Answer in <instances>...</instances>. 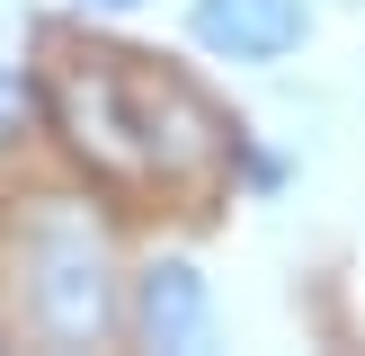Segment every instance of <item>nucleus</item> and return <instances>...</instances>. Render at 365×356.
I'll use <instances>...</instances> for the list:
<instances>
[{
	"mask_svg": "<svg viewBox=\"0 0 365 356\" xmlns=\"http://www.w3.org/2000/svg\"><path fill=\"white\" fill-rule=\"evenodd\" d=\"M53 125L107 178H196L223 160V116L187 71L125 45H71L45 80Z\"/></svg>",
	"mask_w": 365,
	"mask_h": 356,
	"instance_id": "1",
	"label": "nucleus"
},
{
	"mask_svg": "<svg viewBox=\"0 0 365 356\" xmlns=\"http://www.w3.org/2000/svg\"><path fill=\"white\" fill-rule=\"evenodd\" d=\"M18 276H27V320L53 347H98L107 330V241L89 214L45 205L18 231Z\"/></svg>",
	"mask_w": 365,
	"mask_h": 356,
	"instance_id": "2",
	"label": "nucleus"
},
{
	"mask_svg": "<svg viewBox=\"0 0 365 356\" xmlns=\"http://www.w3.org/2000/svg\"><path fill=\"white\" fill-rule=\"evenodd\" d=\"M303 36H312V0H187V45H205L214 63H241V71L303 53Z\"/></svg>",
	"mask_w": 365,
	"mask_h": 356,
	"instance_id": "3",
	"label": "nucleus"
},
{
	"mask_svg": "<svg viewBox=\"0 0 365 356\" xmlns=\"http://www.w3.org/2000/svg\"><path fill=\"white\" fill-rule=\"evenodd\" d=\"M134 330L152 338V347H170V356H196L214 338V285H205V267L196 258H152L134 276Z\"/></svg>",
	"mask_w": 365,
	"mask_h": 356,
	"instance_id": "4",
	"label": "nucleus"
},
{
	"mask_svg": "<svg viewBox=\"0 0 365 356\" xmlns=\"http://www.w3.org/2000/svg\"><path fill=\"white\" fill-rule=\"evenodd\" d=\"M36 116V89H27V71L18 63H0V142H18V125Z\"/></svg>",
	"mask_w": 365,
	"mask_h": 356,
	"instance_id": "5",
	"label": "nucleus"
},
{
	"mask_svg": "<svg viewBox=\"0 0 365 356\" xmlns=\"http://www.w3.org/2000/svg\"><path fill=\"white\" fill-rule=\"evenodd\" d=\"M81 9H107V18H125V9H143V0H81Z\"/></svg>",
	"mask_w": 365,
	"mask_h": 356,
	"instance_id": "6",
	"label": "nucleus"
}]
</instances>
